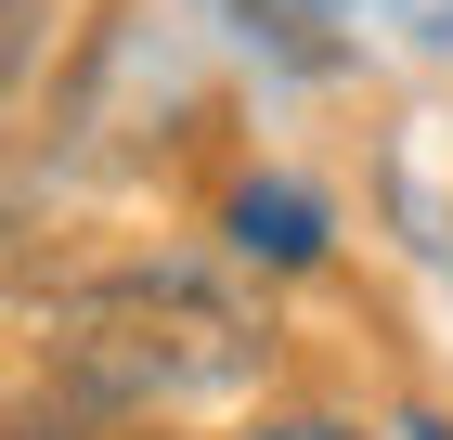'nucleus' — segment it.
<instances>
[{"label": "nucleus", "mask_w": 453, "mask_h": 440, "mask_svg": "<svg viewBox=\"0 0 453 440\" xmlns=\"http://www.w3.org/2000/svg\"><path fill=\"white\" fill-rule=\"evenodd\" d=\"M220 440H363V428H337V414H259V428H220Z\"/></svg>", "instance_id": "obj_5"}, {"label": "nucleus", "mask_w": 453, "mask_h": 440, "mask_svg": "<svg viewBox=\"0 0 453 440\" xmlns=\"http://www.w3.org/2000/svg\"><path fill=\"white\" fill-rule=\"evenodd\" d=\"M220 27H234L246 52L298 66V78H324V66L349 52V39H337V0H220Z\"/></svg>", "instance_id": "obj_2"}, {"label": "nucleus", "mask_w": 453, "mask_h": 440, "mask_svg": "<svg viewBox=\"0 0 453 440\" xmlns=\"http://www.w3.org/2000/svg\"><path fill=\"white\" fill-rule=\"evenodd\" d=\"M234 246H259V259H311L324 220H311V195H285V181L259 195V181H246V195H234Z\"/></svg>", "instance_id": "obj_3"}, {"label": "nucleus", "mask_w": 453, "mask_h": 440, "mask_svg": "<svg viewBox=\"0 0 453 440\" xmlns=\"http://www.w3.org/2000/svg\"><path fill=\"white\" fill-rule=\"evenodd\" d=\"M376 13L415 39V52H453V0H376Z\"/></svg>", "instance_id": "obj_4"}, {"label": "nucleus", "mask_w": 453, "mask_h": 440, "mask_svg": "<svg viewBox=\"0 0 453 440\" xmlns=\"http://www.w3.org/2000/svg\"><path fill=\"white\" fill-rule=\"evenodd\" d=\"M39 375L91 428H234L273 389V324L195 259H130L39 298Z\"/></svg>", "instance_id": "obj_1"}]
</instances>
